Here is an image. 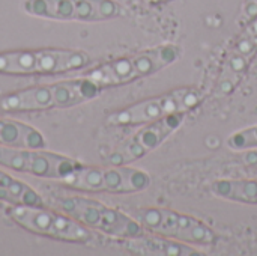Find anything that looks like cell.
<instances>
[{
  "label": "cell",
  "instance_id": "cell-11",
  "mask_svg": "<svg viewBox=\"0 0 257 256\" xmlns=\"http://www.w3.org/2000/svg\"><path fill=\"white\" fill-rule=\"evenodd\" d=\"M182 119L184 113H179L149 122L148 127L137 131L117 149H114L107 157V163L114 166H123L145 157L148 152L158 148L182 124Z\"/></svg>",
  "mask_w": 257,
  "mask_h": 256
},
{
  "label": "cell",
  "instance_id": "cell-4",
  "mask_svg": "<svg viewBox=\"0 0 257 256\" xmlns=\"http://www.w3.org/2000/svg\"><path fill=\"white\" fill-rule=\"evenodd\" d=\"M90 63V56L80 50H20L0 53V74L30 75L59 74Z\"/></svg>",
  "mask_w": 257,
  "mask_h": 256
},
{
  "label": "cell",
  "instance_id": "cell-18",
  "mask_svg": "<svg viewBox=\"0 0 257 256\" xmlns=\"http://www.w3.org/2000/svg\"><path fill=\"white\" fill-rule=\"evenodd\" d=\"M244 161L250 166H256L257 167V151L254 152H248L247 155H244Z\"/></svg>",
  "mask_w": 257,
  "mask_h": 256
},
{
  "label": "cell",
  "instance_id": "cell-14",
  "mask_svg": "<svg viewBox=\"0 0 257 256\" xmlns=\"http://www.w3.org/2000/svg\"><path fill=\"white\" fill-rule=\"evenodd\" d=\"M0 201L11 205H44L39 193L5 172H0Z\"/></svg>",
  "mask_w": 257,
  "mask_h": 256
},
{
  "label": "cell",
  "instance_id": "cell-7",
  "mask_svg": "<svg viewBox=\"0 0 257 256\" xmlns=\"http://www.w3.org/2000/svg\"><path fill=\"white\" fill-rule=\"evenodd\" d=\"M8 216L21 228L38 235L71 243H86L92 238V234L80 222L68 214L45 210L42 205H11Z\"/></svg>",
  "mask_w": 257,
  "mask_h": 256
},
{
  "label": "cell",
  "instance_id": "cell-16",
  "mask_svg": "<svg viewBox=\"0 0 257 256\" xmlns=\"http://www.w3.org/2000/svg\"><path fill=\"white\" fill-rule=\"evenodd\" d=\"M227 145L236 151H247L257 148V125L235 133L227 139Z\"/></svg>",
  "mask_w": 257,
  "mask_h": 256
},
{
  "label": "cell",
  "instance_id": "cell-5",
  "mask_svg": "<svg viewBox=\"0 0 257 256\" xmlns=\"http://www.w3.org/2000/svg\"><path fill=\"white\" fill-rule=\"evenodd\" d=\"M65 184L93 193H136L146 190L151 178L146 172L130 166H81L65 180Z\"/></svg>",
  "mask_w": 257,
  "mask_h": 256
},
{
  "label": "cell",
  "instance_id": "cell-2",
  "mask_svg": "<svg viewBox=\"0 0 257 256\" xmlns=\"http://www.w3.org/2000/svg\"><path fill=\"white\" fill-rule=\"evenodd\" d=\"M51 204L84 226L114 238L131 240L145 234V228L133 217L98 201L80 196L53 198Z\"/></svg>",
  "mask_w": 257,
  "mask_h": 256
},
{
  "label": "cell",
  "instance_id": "cell-17",
  "mask_svg": "<svg viewBox=\"0 0 257 256\" xmlns=\"http://www.w3.org/2000/svg\"><path fill=\"white\" fill-rule=\"evenodd\" d=\"M244 12H245V17L248 20H253L257 15V0H247Z\"/></svg>",
  "mask_w": 257,
  "mask_h": 256
},
{
  "label": "cell",
  "instance_id": "cell-8",
  "mask_svg": "<svg viewBox=\"0 0 257 256\" xmlns=\"http://www.w3.org/2000/svg\"><path fill=\"white\" fill-rule=\"evenodd\" d=\"M203 95L199 89L185 88L175 92L164 94L151 100L140 101L131 107L116 112L108 116L107 122L113 125H140L149 124L157 119L179 115L191 110L202 101Z\"/></svg>",
  "mask_w": 257,
  "mask_h": 256
},
{
  "label": "cell",
  "instance_id": "cell-9",
  "mask_svg": "<svg viewBox=\"0 0 257 256\" xmlns=\"http://www.w3.org/2000/svg\"><path fill=\"white\" fill-rule=\"evenodd\" d=\"M23 9L33 17L62 21H104L122 14L113 0H26Z\"/></svg>",
  "mask_w": 257,
  "mask_h": 256
},
{
  "label": "cell",
  "instance_id": "cell-6",
  "mask_svg": "<svg viewBox=\"0 0 257 256\" xmlns=\"http://www.w3.org/2000/svg\"><path fill=\"white\" fill-rule=\"evenodd\" d=\"M134 219L149 232L181 243L209 246L217 240L212 229L203 222L178 211L164 208H143L136 211Z\"/></svg>",
  "mask_w": 257,
  "mask_h": 256
},
{
  "label": "cell",
  "instance_id": "cell-13",
  "mask_svg": "<svg viewBox=\"0 0 257 256\" xmlns=\"http://www.w3.org/2000/svg\"><path fill=\"white\" fill-rule=\"evenodd\" d=\"M0 145L9 148H33L44 149V136L30 125L0 118Z\"/></svg>",
  "mask_w": 257,
  "mask_h": 256
},
{
  "label": "cell",
  "instance_id": "cell-15",
  "mask_svg": "<svg viewBox=\"0 0 257 256\" xmlns=\"http://www.w3.org/2000/svg\"><path fill=\"white\" fill-rule=\"evenodd\" d=\"M211 192L218 198L257 205V180H218Z\"/></svg>",
  "mask_w": 257,
  "mask_h": 256
},
{
  "label": "cell",
  "instance_id": "cell-3",
  "mask_svg": "<svg viewBox=\"0 0 257 256\" xmlns=\"http://www.w3.org/2000/svg\"><path fill=\"white\" fill-rule=\"evenodd\" d=\"M178 57L179 48L176 45H163L107 62L93 68L86 77L101 88L119 86L155 74L173 63Z\"/></svg>",
  "mask_w": 257,
  "mask_h": 256
},
{
  "label": "cell",
  "instance_id": "cell-10",
  "mask_svg": "<svg viewBox=\"0 0 257 256\" xmlns=\"http://www.w3.org/2000/svg\"><path fill=\"white\" fill-rule=\"evenodd\" d=\"M0 164L12 170L30 174L39 178L65 180L78 167V163L53 152L33 148H9L0 145Z\"/></svg>",
  "mask_w": 257,
  "mask_h": 256
},
{
  "label": "cell",
  "instance_id": "cell-1",
  "mask_svg": "<svg viewBox=\"0 0 257 256\" xmlns=\"http://www.w3.org/2000/svg\"><path fill=\"white\" fill-rule=\"evenodd\" d=\"M101 86L87 77L53 84H42L3 97L0 100V109L5 112L68 109L96 98L101 94Z\"/></svg>",
  "mask_w": 257,
  "mask_h": 256
},
{
  "label": "cell",
  "instance_id": "cell-12",
  "mask_svg": "<svg viewBox=\"0 0 257 256\" xmlns=\"http://www.w3.org/2000/svg\"><path fill=\"white\" fill-rule=\"evenodd\" d=\"M130 249L140 255H155V256H190L199 255V252L185 243L170 240L166 237H149L146 234L131 238Z\"/></svg>",
  "mask_w": 257,
  "mask_h": 256
},
{
  "label": "cell",
  "instance_id": "cell-19",
  "mask_svg": "<svg viewBox=\"0 0 257 256\" xmlns=\"http://www.w3.org/2000/svg\"><path fill=\"white\" fill-rule=\"evenodd\" d=\"M149 2H152V3H160V2H166V0H149Z\"/></svg>",
  "mask_w": 257,
  "mask_h": 256
}]
</instances>
